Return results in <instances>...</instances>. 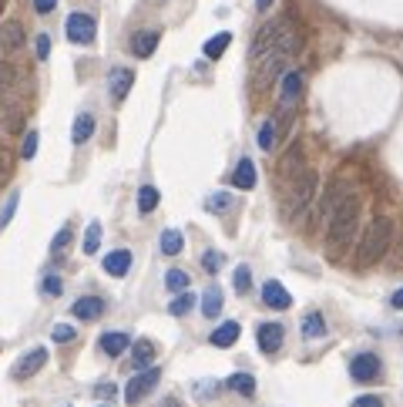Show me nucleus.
Here are the masks:
<instances>
[{
    "instance_id": "1",
    "label": "nucleus",
    "mask_w": 403,
    "mask_h": 407,
    "mask_svg": "<svg viewBox=\"0 0 403 407\" xmlns=\"http://www.w3.org/2000/svg\"><path fill=\"white\" fill-rule=\"evenodd\" d=\"M356 226H360V199L349 192L333 209V215H329V229H326V249L333 259H340L343 256V249L349 246V239H353V233H356Z\"/></svg>"
},
{
    "instance_id": "2",
    "label": "nucleus",
    "mask_w": 403,
    "mask_h": 407,
    "mask_svg": "<svg viewBox=\"0 0 403 407\" xmlns=\"http://www.w3.org/2000/svg\"><path fill=\"white\" fill-rule=\"evenodd\" d=\"M390 239H393V222L390 219H373L370 226H366L363 239H360V256H356V266L366 270V266H373L386 249H390Z\"/></svg>"
},
{
    "instance_id": "3",
    "label": "nucleus",
    "mask_w": 403,
    "mask_h": 407,
    "mask_svg": "<svg viewBox=\"0 0 403 407\" xmlns=\"http://www.w3.org/2000/svg\"><path fill=\"white\" fill-rule=\"evenodd\" d=\"M158 381H161V370L158 367L138 370L132 381H128V387H125V401H128V404H138L141 397H148V394H152Z\"/></svg>"
},
{
    "instance_id": "4",
    "label": "nucleus",
    "mask_w": 403,
    "mask_h": 407,
    "mask_svg": "<svg viewBox=\"0 0 403 407\" xmlns=\"http://www.w3.org/2000/svg\"><path fill=\"white\" fill-rule=\"evenodd\" d=\"M64 31H68V40H74V44H91L97 34V24L91 14H71Z\"/></svg>"
},
{
    "instance_id": "5",
    "label": "nucleus",
    "mask_w": 403,
    "mask_h": 407,
    "mask_svg": "<svg viewBox=\"0 0 403 407\" xmlns=\"http://www.w3.org/2000/svg\"><path fill=\"white\" fill-rule=\"evenodd\" d=\"M283 27H286V20H269L266 27L255 34V40H252V61H262L276 47V40H279V34H283Z\"/></svg>"
},
{
    "instance_id": "6",
    "label": "nucleus",
    "mask_w": 403,
    "mask_h": 407,
    "mask_svg": "<svg viewBox=\"0 0 403 407\" xmlns=\"http://www.w3.org/2000/svg\"><path fill=\"white\" fill-rule=\"evenodd\" d=\"M44 360H47V350H44V347H34V350H27V353H24V357L17 360V364H14V370H10V374H14L17 381H27V377H34V374L44 367Z\"/></svg>"
},
{
    "instance_id": "7",
    "label": "nucleus",
    "mask_w": 403,
    "mask_h": 407,
    "mask_svg": "<svg viewBox=\"0 0 403 407\" xmlns=\"http://www.w3.org/2000/svg\"><path fill=\"white\" fill-rule=\"evenodd\" d=\"M316 182H319V178H316V172H313V169H306V172H303V178H299V185L292 189V213H303L309 202H313V195H316Z\"/></svg>"
},
{
    "instance_id": "8",
    "label": "nucleus",
    "mask_w": 403,
    "mask_h": 407,
    "mask_svg": "<svg viewBox=\"0 0 403 407\" xmlns=\"http://www.w3.org/2000/svg\"><path fill=\"white\" fill-rule=\"evenodd\" d=\"M377 374H380V360H377V353H360V357H353V360H349V377H353V381H360V384L373 381Z\"/></svg>"
},
{
    "instance_id": "9",
    "label": "nucleus",
    "mask_w": 403,
    "mask_h": 407,
    "mask_svg": "<svg viewBox=\"0 0 403 407\" xmlns=\"http://www.w3.org/2000/svg\"><path fill=\"white\" fill-rule=\"evenodd\" d=\"M303 95V75L299 71H286V78H283V88H279V105H283V112H289L296 101Z\"/></svg>"
},
{
    "instance_id": "10",
    "label": "nucleus",
    "mask_w": 403,
    "mask_h": 407,
    "mask_svg": "<svg viewBox=\"0 0 403 407\" xmlns=\"http://www.w3.org/2000/svg\"><path fill=\"white\" fill-rule=\"evenodd\" d=\"M134 84V71L132 68H115L111 75H108V91H111V98L115 101H125L128 98V91H132Z\"/></svg>"
},
{
    "instance_id": "11",
    "label": "nucleus",
    "mask_w": 403,
    "mask_h": 407,
    "mask_svg": "<svg viewBox=\"0 0 403 407\" xmlns=\"http://www.w3.org/2000/svg\"><path fill=\"white\" fill-rule=\"evenodd\" d=\"M262 303L272 307V310H289L292 307V296L286 293V286L279 279H269L266 286H262Z\"/></svg>"
},
{
    "instance_id": "12",
    "label": "nucleus",
    "mask_w": 403,
    "mask_h": 407,
    "mask_svg": "<svg viewBox=\"0 0 403 407\" xmlns=\"http://www.w3.org/2000/svg\"><path fill=\"white\" fill-rule=\"evenodd\" d=\"M255 340H259L262 353H276V350L283 347V327L279 323H262V327L255 330Z\"/></svg>"
},
{
    "instance_id": "13",
    "label": "nucleus",
    "mask_w": 403,
    "mask_h": 407,
    "mask_svg": "<svg viewBox=\"0 0 403 407\" xmlns=\"http://www.w3.org/2000/svg\"><path fill=\"white\" fill-rule=\"evenodd\" d=\"M128 347H132V340H128L125 330H108V333H101V350H104L108 357H121Z\"/></svg>"
},
{
    "instance_id": "14",
    "label": "nucleus",
    "mask_w": 403,
    "mask_h": 407,
    "mask_svg": "<svg viewBox=\"0 0 403 407\" xmlns=\"http://www.w3.org/2000/svg\"><path fill=\"white\" fill-rule=\"evenodd\" d=\"M158 47V31H138L132 38V54L134 58H152Z\"/></svg>"
},
{
    "instance_id": "15",
    "label": "nucleus",
    "mask_w": 403,
    "mask_h": 407,
    "mask_svg": "<svg viewBox=\"0 0 403 407\" xmlns=\"http://www.w3.org/2000/svg\"><path fill=\"white\" fill-rule=\"evenodd\" d=\"M71 310H74L77 320H97V316L104 313V300H101V296H81Z\"/></svg>"
},
{
    "instance_id": "16",
    "label": "nucleus",
    "mask_w": 403,
    "mask_h": 407,
    "mask_svg": "<svg viewBox=\"0 0 403 407\" xmlns=\"http://www.w3.org/2000/svg\"><path fill=\"white\" fill-rule=\"evenodd\" d=\"M232 185L235 189H246V192L255 185V165H252V158H239V165L232 172Z\"/></svg>"
},
{
    "instance_id": "17",
    "label": "nucleus",
    "mask_w": 403,
    "mask_h": 407,
    "mask_svg": "<svg viewBox=\"0 0 403 407\" xmlns=\"http://www.w3.org/2000/svg\"><path fill=\"white\" fill-rule=\"evenodd\" d=\"M132 270V252L128 249H115L104 256V272H111V276H125V272Z\"/></svg>"
},
{
    "instance_id": "18",
    "label": "nucleus",
    "mask_w": 403,
    "mask_h": 407,
    "mask_svg": "<svg viewBox=\"0 0 403 407\" xmlns=\"http://www.w3.org/2000/svg\"><path fill=\"white\" fill-rule=\"evenodd\" d=\"M0 44H3L7 51H20V47H24V27H20V20H7V24H3Z\"/></svg>"
},
{
    "instance_id": "19",
    "label": "nucleus",
    "mask_w": 403,
    "mask_h": 407,
    "mask_svg": "<svg viewBox=\"0 0 403 407\" xmlns=\"http://www.w3.org/2000/svg\"><path fill=\"white\" fill-rule=\"evenodd\" d=\"M212 347H232L235 340H239V323L235 320H226L222 327H215V333L209 337Z\"/></svg>"
},
{
    "instance_id": "20",
    "label": "nucleus",
    "mask_w": 403,
    "mask_h": 407,
    "mask_svg": "<svg viewBox=\"0 0 403 407\" xmlns=\"http://www.w3.org/2000/svg\"><path fill=\"white\" fill-rule=\"evenodd\" d=\"M346 195H349V185H346V182H340V178H336V182H333V185H329V192L323 195V215H333V209H336V206H340V202H343Z\"/></svg>"
},
{
    "instance_id": "21",
    "label": "nucleus",
    "mask_w": 403,
    "mask_h": 407,
    "mask_svg": "<svg viewBox=\"0 0 403 407\" xmlns=\"http://www.w3.org/2000/svg\"><path fill=\"white\" fill-rule=\"evenodd\" d=\"M91 135H95V115L81 112V115L74 118V132H71V138H74V145H84Z\"/></svg>"
},
{
    "instance_id": "22",
    "label": "nucleus",
    "mask_w": 403,
    "mask_h": 407,
    "mask_svg": "<svg viewBox=\"0 0 403 407\" xmlns=\"http://www.w3.org/2000/svg\"><path fill=\"white\" fill-rule=\"evenodd\" d=\"M132 357H134V370L152 367V360H155V344H152V340H138V344L132 347Z\"/></svg>"
},
{
    "instance_id": "23",
    "label": "nucleus",
    "mask_w": 403,
    "mask_h": 407,
    "mask_svg": "<svg viewBox=\"0 0 403 407\" xmlns=\"http://www.w3.org/2000/svg\"><path fill=\"white\" fill-rule=\"evenodd\" d=\"M229 44H232V34L229 31H222V34H215V38L205 40L202 54H205L209 61H215V58H222V54H226V47H229Z\"/></svg>"
},
{
    "instance_id": "24",
    "label": "nucleus",
    "mask_w": 403,
    "mask_h": 407,
    "mask_svg": "<svg viewBox=\"0 0 403 407\" xmlns=\"http://www.w3.org/2000/svg\"><path fill=\"white\" fill-rule=\"evenodd\" d=\"M226 387L235 390V394H242V397H252V394H255V377H252V374H232L229 381H226Z\"/></svg>"
},
{
    "instance_id": "25",
    "label": "nucleus",
    "mask_w": 403,
    "mask_h": 407,
    "mask_svg": "<svg viewBox=\"0 0 403 407\" xmlns=\"http://www.w3.org/2000/svg\"><path fill=\"white\" fill-rule=\"evenodd\" d=\"M323 333H326L323 313H306V320H303V337H306V340H319Z\"/></svg>"
},
{
    "instance_id": "26",
    "label": "nucleus",
    "mask_w": 403,
    "mask_h": 407,
    "mask_svg": "<svg viewBox=\"0 0 403 407\" xmlns=\"http://www.w3.org/2000/svg\"><path fill=\"white\" fill-rule=\"evenodd\" d=\"M158 246H161V252H165V256H178V252H182V246H185V239H182V233H178V229H165V233H161V239H158Z\"/></svg>"
},
{
    "instance_id": "27",
    "label": "nucleus",
    "mask_w": 403,
    "mask_h": 407,
    "mask_svg": "<svg viewBox=\"0 0 403 407\" xmlns=\"http://www.w3.org/2000/svg\"><path fill=\"white\" fill-rule=\"evenodd\" d=\"M202 313L205 316H219L222 313V290L219 286H209V290L202 293Z\"/></svg>"
},
{
    "instance_id": "28",
    "label": "nucleus",
    "mask_w": 403,
    "mask_h": 407,
    "mask_svg": "<svg viewBox=\"0 0 403 407\" xmlns=\"http://www.w3.org/2000/svg\"><path fill=\"white\" fill-rule=\"evenodd\" d=\"M192 307H195V293L182 290V293H178V296L172 300V303H168V313H172V316H185V313L192 310Z\"/></svg>"
},
{
    "instance_id": "29",
    "label": "nucleus",
    "mask_w": 403,
    "mask_h": 407,
    "mask_svg": "<svg viewBox=\"0 0 403 407\" xmlns=\"http://www.w3.org/2000/svg\"><path fill=\"white\" fill-rule=\"evenodd\" d=\"M158 199H161V195H158L155 185H141V189H138V209H141V213H152L155 206H158Z\"/></svg>"
},
{
    "instance_id": "30",
    "label": "nucleus",
    "mask_w": 403,
    "mask_h": 407,
    "mask_svg": "<svg viewBox=\"0 0 403 407\" xmlns=\"http://www.w3.org/2000/svg\"><path fill=\"white\" fill-rule=\"evenodd\" d=\"M259 148H262V152H272V148H276V121H272V118L262 121V128H259Z\"/></svg>"
},
{
    "instance_id": "31",
    "label": "nucleus",
    "mask_w": 403,
    "mask_h": 407,
    "mask_svg": "<svg viewBox=\"0 0 403 407\" xmlns=\"http://www.w3.org/2000/svg\"><path fill=\"white\" fill-rule=\"evenodd\" d=\"M229 206H232L229 192H212L209 199H205V209H209V213H229Z\"/></svg>"
},
{
    "instance_id": "32",
    "label": "nucleus",
    "mask_w": 403,
    "mask_h": 407,
    "mask_svg": "<svg viewBox=\"0 0 403 407\" xmlns=\"http://www.w3.org/2000/svg\"><path fill=\"white\" fill-rule=\"evenodd\" d=\"M165 286H168L172 293L189 290V272H185V270H168V276H165Z\"/></svg>"
},
{
    "instance_id": "33",
    "label": "nucleus",
    "mask_w": 403,
    "mask_h": 407,
    "mask_svg": "<svg viewBox=\"0 0 403 407\" xmlns=\"http://www.w3.org/2000/svg\"><path fill=\"white\" fill-rule=\"evenodd\" d=\"M97 246H101V222H88V233H84V252L91 256V252H97Z\"/></svg>"
},
{
    "instance_id": "34",
    "label": "nucleus",
    "mask_w": 403,
    "mask_h": 407,
    "mask_svg": "<svg viewBox=\"0 0 403 407\" xmlns=\"http://www.w3.org/2000/svg\"><path fill=\"white\" fill-rule=\"evenodd\" d=\"M232 286H235V293H249L252 290V270H249V266H239V270H235V276H232Z\"/></svg>"
},
{
    "instance_id": "35",
    "label": "nucleus",
    "mask_w": 403,
    "mask_h": 407,
    "mask_svg": "<svg viewBox=\"0 0 403 407\" xmlns=\"http://www.w3.org/2000/svg\"><path fill=\"white\" fill-rule=\"evenodd\" d=\"M222 263H226V256H222V252H215V249H209L205 256H202V266H205V272H219V270H222Z\"/></svg>"
},
{
    "instance_id": "36",
    "label": "nucleus",
    "mask_w": 403,
    "mask_h": 407,
    "mask_svg": "<svg viewBox=\"0 0 403 407\" xmlns=\"http://www.w3.org/2000/svg\"><path fill=\"white\" fill-rule=\"evenodd\" d=\"M14 84H17V71H14V64L0 61V88H14Z\"/></svg>"
},
{
    "instance_id": "37",
    "label": "nucleus",
    "mask_w": 403,
    "mask_h": 407,
    "mask_svg": "<svg viewBox=\"0 0 403 407\" xmlns=\"http://www.w3.org/2000/svg\"><path fill=\"white\" fill-rule=\"evenodd\" d=\"M68 243H71V226H64V229L54 236V243H51V252H54V256H61V252L68 249Z\"/></svg>"
},
{
    "instance_id": "38",
    "label": "nucleus",
    "mask_w": 403,
    "mask_h": 407,
    "mask_svg": "<svg viewBox=\"0 0 403 407\" xmlns=\"http://www.w3.org/2000/svg\"><path fill=\"white\" fill-rule=\"evenodd\" d=\"M38 141H40L38 132H27V135H24V148H20V155L34 158V155H38Z\"/></svg>"
},
{
    "instance_id": "39",
    "label": "nucleus",
    "mask_w": 403,
    "mask_h": 407,
    "mask_svg": "<svg viewBox=\"0 0 403 407\" xmlns=\"http://www.w3.org/2000/svg\"><path fill=\"white\" fill-rule=\"evenodd\" d=\"M40 290H44V296H61L64 283H61V276H54V272H51V276H44V286H40Z\"/></svg>"
},
{
    "instance_id": "40",
    "label": "nucleus",
    "mask_w": 403,
    "mask_h": 407,
    "mask_svg": "<svg viewBox=\"0 0 403 407\" xmlns=\"http://www.w3.org/2000/svg\"><path fill=\"white\" fill-rule=\"evenodd\" d=\"M51 337H54V344H71V340H74V327H68V323H58V327L51 330Z\"/></svg>"
},
{
    "instance_id": "41",
    "label": "nucleus",
    "mask_w": 403,
    "mask_h": 407,
    "mask_svg": "<svg viewBox=\"0 0 403 407\" xmlns=\"http://www.w3.org/2000/svg\"><path fill=\"white\" fill-rule=\"evenodd\" d=\"M17 202H20V195L14 192V195H10V202H7V209L0 213V226H7V222L14 219V213H17Z\"/></svg>"
},
{
    "instance_id": "42",
    "label": "nucleus",
    "mask_w": 403,
    "mask_h": 407,
    "mask_svg": "<svg viewBox=\"0 0 403 407\" xmlns=\"http://www.w3.org/2000/svg\"><path fill=\"white\" fill-rule=\"evenodd\" d=\"M3 125H7V132H20V128H24V118H20V112H7V115H3Z\"/></svg>"
},
{
    "instance_id": "43",
    "label": "nucleus",
    "mask_w": 403,
    "mask_h": 407,
    "mask_svg": "<svg viewBox=\"0 0 403 407\" xmlns=\"http://www.w3.org/2000/svg\"><path fill=\"white\" fill-rule=\"evenodd\" d=\"M10 178V155H7V148L0 145V185Z\"/></svg>"
},
{
    "instance_id": "44",
    "label": "nucleus",
    "mask_w": 403,
    "mask_h": 407,
    "mask_svg": "<svg viewBox=\"0 0 403 407\" xmlns=\"http://www.w3.org/2000/svg\"><path fill=\"white\" fill-rule=\"evenodd\" d=\"M34 47H38V58H40V61H47V54H51V38H47V34H38Z\"/></svg>"
},
{
    "instance_id": "45",
    "label": "nucleus",
    "mask_w": 403,
    "mask_h": 407,
    "mask_svg": "<svg viewBox=\"0 0 403 407\" xmlns=\"http://www.w3.org/2000/svg\"><path fill=\"white\" fill-rule=\"evenodd\" d=\"M353 407H384V401H380V397H373V394H363V397H356V401H353Z\"/></svg>"
},
{
    "instance_id": "46",
    "label": "nucleus",
    "mask_w": 403,
    "mask_h": 407,
    "mask_svg": "<svg viewBox=\"0 0 403 407\" xmlns=\"http://www.w3.org/2000/svg\"><path fill=\"white\" fill-rule=\"evenodd\" d=\"M54 7H58V0H34V10L38 14H51Z\"/></svg>"
},
{
    "instance_id": "47",
    "label": "nucleus",
    "mask_w": 403,
    "mask_h": 407,
    "mask_svg": "<svg viewBox=\"0 0 403 407\" xmlns=\"http://www.w3.org/2000/svg\"><path fill=\"white\" fill-rule=\"evenodd\" d=\"M97 397H108V401H111V397H115V384H101V387H97Z\"/></svg>"
},
{
    "instance_id": "48",
    "label": "nucleus",
    "mask_w": 403,
    "mask_h": 407,
    "mask_svg": "<svg viewBox=\"0 0 403 407\" xmlns=\"http://www.w3.org/2000/svg\"><path fill=\"white\" fill-rule=\"evenodd\" d=\"M390 307H393V310H403V290H397L390 296Z\"/></svg>"
},
{
    "instance_id": "49",
    "label": "nucleus",
    "mask_w": 403,
    "mask_h": 407,
    "mask_svg": "<svg viewBox=\"0 0 403 407\" xmlns=\"http://www.w3.org/2000/svg\"><path fill=\"white\" fill-rule=\"evenodd\" d=\"M212 387H219V384H209V381H205V384H198V397H209Z\"/></svg>"
},
{
    "instance_id": "50",
    "label": "nucleus",
    "mask_w": 403,
    "mask_h": 407,
    "mask_svg": "<svg viewBox=\"0 0 403 407\" xmlns=\"http://www.w3.org/2000/svg\"><path fill=\"white\" fill-rule=\"evenodd\" d=\"M255 7H259V10H269V7H272V0H255Z\"/></svg>"
},
{
    "instance_id": "51",
    "label": "nucleus",
    "mask_w": 403,
    "mask_h": 407,
    "mask_svg": "<svg viewBox=\"0 0 403 407\" xmlns=\"http://www.w3.org/2000/svg\"><path fill=\"white\" fill-rule=\"evenodd\" d=\"M161 407H182V404H178L175 397H168V401H161Z\"/></svg>"
},
{
    "instance_id": "52",
    "label": "nucleus",
    "mask_w": 403,
    "mask_h": 407,
    "mask_svg": "<svg viewBox=\"0 0 403 407\" xmlns=\"http://www.w3.org/2000/svg\"><path fill=\"white\" fill-rule=\"evenodd\" d=\"M3 3H7V0H0V10H3Z\"/></svg>"
},
{
    "instance_id": "53",
    "label": "nucleus",
    "mask_w": 403,
    "mask_h": 407,
    "mask_svg": "<svg viewBox=\"0 0 403 407\" xmlns=\"http://www.w3.org/2000/svg\"><path fill=\"white\" fill-rule=\"evenodd\" d=\"M97 407H111V404H97Z\"/></svg>"
}]
</instances>
